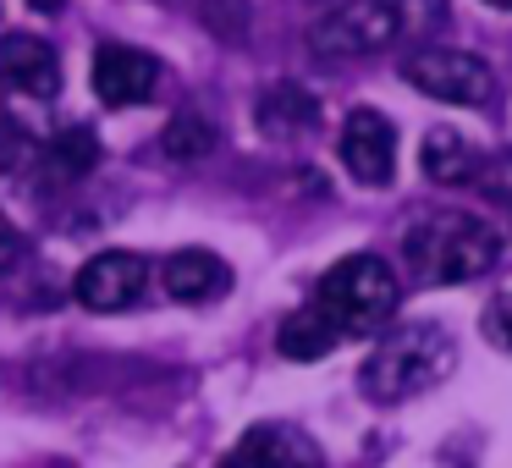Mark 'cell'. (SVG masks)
<instances>
[{"mask_svg": "<svg viewBox=\"0 0 512 468\" xmlns=\"http://www.w3.org/2000/svg\"><path fill=\"white\" fill-rule=\"evenodd\" d=\"M474 182H479V193H490V199H496V204H512V155L479 160Z\"/></svg>", "mask_w": 512, "mask_h": 468, "instance_id": "18", "label": "cell"}, {"mask_svg": "<svg viewBox=\"0 0 512 468\" xmlns=\"http://www.w3.org/2000/svg\"><path fill=\"white\" fill-rule=\"evenodd\" d=\"M452 369H457V342L446 336V325L419 320V325H397V331H386L369 347L364 369H358V386H364L369 402L391 408V402L424 397Z\"/></svg>", "mask_w": 512, "mask_h": 468, "instance_id": "2", "label": "cell"}, {"mask_svg": "<svg viewBox=\"0 0 512 468\" xmlns=\"http://www.w3.org/2000/svg\"><path fill=\"white\" fill-rule=\"evenodd\" d=\"M160 287L171 292L177 303L199 309V303H221L232 292V265L210 248H177V254L160 265Z\"/></svg>", "mask_w": 512, "mask_h": 468, "instance_id": "10", "label": "cell"}, {"mask_svg": "<svg viewBox=\"0 0 512 468\" xmlns=\"http://www.w3.org/2000/svg\"><path fill=\"white\" fill-rule=\"evenodd\" d=\"M402 287L391 276V265L380 254H353L342 265L325 270V281L314 287V309L336 325V336H369L397 314Z\"/></svg>", "mask_w": 512, "mask_h": 468, "instance_id": "4", "label": "cell"}, {"mask_svg": "<svg viewBox=\"0 0 512 468\" xmlns=\"http://www.w3.org/2000/svg\"><path fill=\"white\" fill-rule=\"evenodd\" d=\"M221 468H248V457H237V452H232V457H221Z\"/></svg>", "mask_w": 512, "mask_h": 468, "instance_id": "23", "label": "cell"}, {"mask_svg": "<svg viewBox=\"0 0 512 468\" xmlns=\"http://www.w3.org/2000/svg\"><path fill=\"white\" fill-rule=\"evenodd\" d=\"M160 149H166V160H204L215 149V127L199 111H177L160 133Z\"/></svg>", "mask_w": 512, "mask_h": 468, "instance_id": "16", "label": "cell"}, {"mask_svg": "<svg viewBox=\"0 0 512 468\" xmlns=\"http://www.w3.org/2000/svg\"><path fill=\"white\" fill-rule=\"evenodd\" d=\"M485 336H490V347H501V353H512V292H501V298H490L485 303Z\"/></svg>", "mask_w": 512, "mask_h": 468, "instance_id": "19", "label": "cell"}, {"mask_svg": "<svg viewBox=\"0 0 512 468\" xmlns=\"http://www.w3.org/2000/svg\"><path fill=\"white\" fill-rule=\"evenodd\" d=\"M204 23H210L221 39H243L248 6H243V0H210V6H204Z\"/></svg>", "mask_w": 512, "mask_h": 468, "instance_id": "20", "label": "cell"}, {"mask_svg": "<svg viewBox=\"0 0 512 468\" xmlns=\"http://www.w3.org/2000/svg\"><path fill=\"white\" fill-rule=\"evenodd\" d=\"M402 78H408V89L430 94V100H441V105H490V94H496V72H490L485 56L441 50V45L408 56Z\"/></svg>", "mask_w": 512, "mask_h": 468, "instance_id": "5", "label": "cell"}, {"mask_svg": "<svg viewBox=\"0 0 512 468\" xmlns=\"http://www.w3.org/2000/svg\"><path fill=\"white\" fill-rule=\"evenodd\" d=\"M237 457H248V468H325V452L292 424H254L237 441Z\"/></svg>", "mask_w": 512, "mask_h": 468, "instance_id": "11", "label": "cell"}, {"mask_svg": "<svg viewBox=\"0 0 512 468\" xmlns=\"http://www.w3.org/2000/svg\"><path fill=\"white\" fill-rule=\"evenodd\" d=\"M149 292V259L133 248H105L72 276V298L89 314H122Z\"/></svg>", "mask_w": 512, "mask_h": 468, "instance_id": "6", "label": "cell"}, {"mask_svg": "<svg viewBox=\"0 0 512 468\" xmlns=\"http://www.w3.org/2000/svg\"><path fill=\"white\" fill-rule=\"evenodd\" d=\"M254 116L270 138H292V133H309L320 105H314V94L303 89V83H276V89H265V100H259Z\"/></svg>", "mask_w": 512, "mask_h": 468, "instance_id": "13", "label": "cell"}, {"mask_svg": "<svg viewBox=\"0 0 512 468\" xmlns=\"http://www.w3.org/2000/svg\"><path fill=\"white\" fill-rule=\"evenodd\" d=\"M479 155L468 149V138L457 127H430L424 133V177L441 182V188H457V182H474Z\"/></svg>", "mask_w": 512, "mask_h": 468, "instance_id": "12", "label": "cell"}, {"mask_svg": "<svg viewBox=\"0 0 512 468\" xmlns=\"http://www.w3.org/2000/svg\"><path fill=\"white\" fill-rule=\"evenodd\" d=\"M28 6H34V12H61L67 0H28Z\"/></svg>", "mask_w": 512, "mask_h": 468, "instance_id": "22", "label": "cell"}, {"mask_svg": "<svg viewBox=\"0 0 512 468\" xmlns=\"http://www.w3.org/2000/svg\"><path fill=\"white\" fill-rule=\"evenodd\" d=\"M402 259L424 287H457L496 270L501 232L468 210H430L402 232Z\"/></svg>", "mask_w": 512, "mask_h": 468, "instance_id": "1", "label": "cell"}, {"mask_svg": "<svg viewBox=\"0 0 512 468\" xmlns=\"http://www.w3.org/2000/svg\"><path fill=\"white\" fill-rule=\"evenodd\" d=\"M160 83V61L144 56L133 45H100L94 50V94H100L111 111H127V105H144Z\"/></svg>", "mask_w": 512, "mask_h": 468, "instance_id": "8", "label": "cell"}, {"mask_svg": "<svg viewBox=\"0 0 512 468\" xmlns=\"http://www.w3.org/2000/svg\"><path fill=\"white\" fill-rule=\"evenodd\" d=\"M336 155H342V166H347L353 182L386 188V182L397 177V127H391L375 105H358V111H347V122H342Z\"/></svg>", "mask_w": 512, "mask_h": 468, "instance_id": "7", "label": "cell"}, {"mask_svg": "<svg viewBox=\"0 0 512 468\" xmlns=\"http://www.w3.org/2000/svg\"><path fill=\"white\" fill-rule=\"evenodd\" d=\"M28 160H34V138H28V127L6 111V100H0V171L12 177V171L28 166Z\"/></svg>", "mask_w": 512, "mask_h": 468, "instance_id": "17", "label": "cell"}, {"mask_svg": "<svg viewBox=\"0 0 512 468\" xmlns=\"http://www.w3.org/2000/svg\"><path fill=\"white\" fill-rule=\"evenodd\" d=\"M485 6H501V12H512V0H485Z\"/></svg>", "mask_w": 512, "mask_h": 468, "instance_id": "24", "label": "cell"}, {"mask_svg": "<svg viewBox=\"0 0 512 468\" xmlns=\"http://www.w3.org/2000/svg\"><path fill=\"white\" fill-rule=\"evenodd\" d=\"M336 325L325 320L320 309H298V314H287L281 320V331H276V347H281V358H292V364H314V358H325V353H336Z\"/></svg>", "mask_w": 512, "mask_h": 468, "instance_id": "14", "label": "cell"}, {"mask_svg": "<svg viewBox=\"0 0 512 468\" xmlns=\"http://www.w3.org/2000/svg\"><path fill=\"white\" fill-rule=\"evenodd\" d=\"M23 259V232H17L12 221H6V210H0V276Z\"/></svg>", "mask_w": 512, "mask_h": 468, "instance_id": "21", "label": "cell"}, {"mask_svg": "<svg viewBox=\"0 0 512 468\" xmlns=\"http://www.w3.org/2000/svg\"><path fill=\"white\" fill-rule=\"evenodd\" d=\"M0 89L56 100L61 94V61L39 34H0Z\"/></svg>", "mask_w": 512, "mask_h": 468, "instance_id": "9", "label": "cell"}, {"mask_svg": "<svg viewBox=\"0 0 512 468\" xmlns=\"http://www.w3.org/2000/svg\"><path fill=\"white\" fill-rule=\"evenodd\" d=\"M446 0H342L309 28V56L314 61H358L380 56L397 39L441 23Z\"/></svg>", "mask_w": 512, "mask_h": 468, "instance_id": "3", "label": "cell"}, {"mask_svg": "<svg viewBox=\"0 0 512 468\" xmlns=\"http://www.w3.org/2000/svg\"><path fill=\"white\" fill-rule=\"evenodd\" d=\"M100 160L105 155H100L94 127H61V133L50 138V171H56V177H89Z\"/></svg>", "mask_w": 512, "mask_h": 468, "instance_id": "15", "label": "cell"}]
</instances>
